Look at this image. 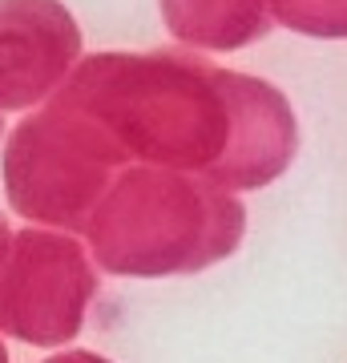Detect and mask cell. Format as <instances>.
Returning <instances> with one entry per match:
<instances>
[{"mask_svg":"<svg viewBox=\"0 0 347 363\" xmlns=\"http://www.w3.org/2000/svg\"><path fill=\"white\" fill-rule=\"evenodd\" d=\"M57 97L89 113L126 157L194 169L222 190L267 186L299 150L295 113L275 85L174 49L97 52Z\"/></svg>","mask_w":347,"mask_h":363,"instance_id":"obj_1","label":"cell"},{"mask_svg":"<svg viewBox=\"0 0 347 363\" xmlns=\"http://www.w3.org/2000/svg\"><path fill=\"white\" fill-rule=\"evenodd\" d=\"M243 202L210 178L178 169H126L89 218L93 259L109 274H194L238 250Z\"/></svg>","mask_w":347,"mask_h":363,"instance_id":"obj_2","label":"cell"},{"mask_svg":"<svg viewBox=\"0 0 347 363\" xmlns=\"http://www.w3.org/2000/svg\"><path fill=\"white\" fill-rule=\"evenodd\" d=\"M129 157L89 113L53 97L25 117L4 150V190L21 218L37 226L85 230L109 194V178Z\"/></svg>","mask_w":347,"mask_h":363,"instance_id":"obj_3","label":"cell"},{"mask_svg":"<svg viewBox=\"0 0 347 363\" xmlns=\"http://www.w3.org/2000/svg\"><path fill=\"white\" fill-rule=\"evenodd\" d=\"M97 295V274L77 238L57 230L13 234V250L0 267V331L33 343L61 347L85 327V307Z\"/></svg>","mask_w":347,"mask_h":363,"instance_id":"obj_4","label":"cell"},{"mask_svg":"<svg viewBox=\"0 0 347 363\" xmlns=\"http://www.w3.org/2000/svg\"><path fill=\"white\" fill-rule=\"evenodd\" d=\"M77 52L81 28L61 0H0V109L45 101Z\"/></svg>","mask_w":347,"mask_h":363,"instance_id":"obj_5","label":"cell"},{"mask_svg":"<svg viewBox=\"0 0 347 363\" xmlns=\"http://www.w3.org/2000/svg\"><path fill=\"white\" fill-rule=\"evenodd\" d=\"M162 16L178 40L214 52L243 49L267 37L275 21L270 0H162Z\"/></svg>","mask_w":347,"mask_h":363,"instance_id":"obj_6","label":"cell"},{"mask_svg":"<svg viewBox=\"0 0 347 363\" xmlns=\"http://www.w3.org/2000/svg\"><path fill=\"white\" fill-rule=\"evenodd\" d=\"M270 13L303 37H347V0H270Z\"/></svg>","mask_w":347,"mask_h":363,"instance_id":"obj_7","label":"cell"},{"mask_svg":"<svg viewBox=\"0 0 347 363\" xmlns=\"http://www.w3.org/2000/svg\"><path fill=\"white\" fill-rule=\"evenodd\" d=\"M45 363H109V359H101L97 351H65V355H53Z\"/></svg>","mask_w":347,"mask_h":363,"instance_id":"obj_8","label":"cell"},{"mask_svg":"<svg viewBox=\"0 0 347 363\" xmlns=\"http://www.w3.org/2000/svg\"><path fill=\"white\" fill-rule=\"evenodd\" d=\"M9 250H13V230H9V222H4V214H0V267H4V259H9Z\"/></svg>","mask_w":347,"mask_h":363,"instance_id":"obj_9","label":"cell"},{"mask_svg":"<svg viewBox=\"0 0 347 363\" xmlns=\"http://www.w3.org/2000/svg\"><path fill=\"white\" fill-rule=\"evenodd\" d=\"M0 363H9V351H4V343H0Z\"/></svg>","mask_w":347,"mask_h":363,"instance_id":"obj_10","label":"cell"},{"mask_svg":"<svg viewBox=\"0 0 347 363\" xmlns=\"http://www.w3.org/2000/svg\"><path fill=\"white\" fill-rule=\"evenodd\" d=\"M0 133H4V109H0Z\"/></svg>","mask_w":347,"mask_h":363,"instance_id":"obj_11","label":"cell"}]
</instances>
